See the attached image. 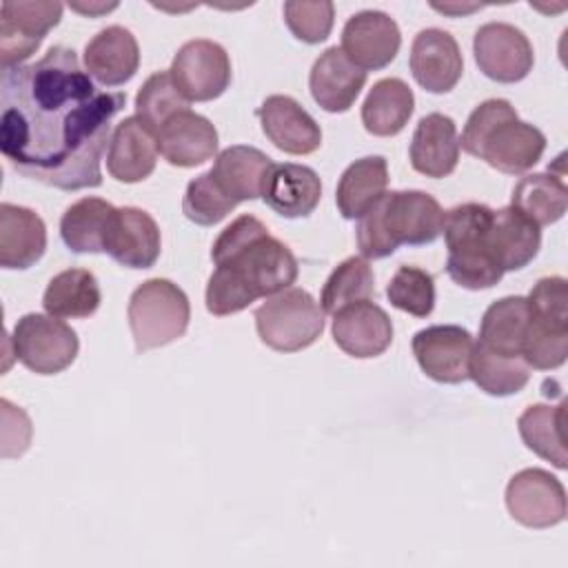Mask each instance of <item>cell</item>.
<instances>
[{
  "label": "cell",
  "instance_id": "obj_19",
  "mask_svg": "<svg viewBox=\"0 0 568 568\" xmlns=\"http://www.w3.org/2000/svg\"><path fill=\"white\" fill-rule=\"evenodd\" d=\"M158 222L138 206H122L115 211L104 253L126 268H151L160 257Z\"/></svg>",
  "mask_w": 568,
  "mask_h": 568
},
{
  "label": "cell",
  "instance_id": "obj_4",
  "mask_svg": "<svg viewBox=\"0 0 568 568\" xmlns=\"http://www.w3.org/2000/svg\"><path fill=\"white\" fill-rule=\"evenodd\" d=\"M444 209L424 191L384 193L357 222L359 253L368 260L388 257L399 244L422 246L442 235Z\"/></svg>",
  "mask_w": 568,
  "mask_h": 568
},
{
  "label": "cell",
  "instance_id": "obj_18",
  "mask_svg": "<svg viewBox=\"0 0 568 568\" xmlns=\"http://www.w3.org/2000/svg\"><path fill=\"white\" fill-rule=\"evenodd\" d=\"M158 133L138 115L115 124L106 146V171L124 184L146 180L158 162Z\"/></svg>",
  "mask_w": 568,
  "mask_h": 568
},
{
  "label": "cell",
  "instance_id": "obj_13",
  "mask_svg": "<svg viewBox=\"0 0 568 568\" xmlns=\"http://www.w3.org/2000/svg\"><path fill=\"white\" fill-rule=\"evenodd\" d=\"M473 335L457 324H435L413 337V355L419 368L439 384H462L468 379Z\"/></svg>",
  "mask_w": 568,
  "mask_h": 568
},
{
  "label": "cell",
  "instance_id": "obj_25",
  "mask_svg": "<svg viewBox=\"0 0 568 568\" xmlns=\"http://www.w3.org/2000/svg\"><path fill=\"white\" fill-rule=\"evenodd\" d=\"M47 248V226L42 217L18 204H0V266L29 268Z\"/></svg>",
  "mask_w": 568,
  "mask_h": 568
},
{
  "label": "cell",
  "instance_id": "obj_23",
  "mask_svg": "<svg viewBox=\"0 0 568 568\" xmlns=\"http://www.w3.org/2000/svg\"><path fill=\"white\" fill-rule=\"evenodd\" d=\"M410 166L426 178H446L459 160V135L453 118L444 113L424 115L410 140Z\"/></svg>",
  "mask_w": 568,
  "mask_h": 568
},
{
  "label": "cell",
  "instance_id": "obj_43",
  "mask_svg": "<svg viewBox=\"0 0 568 568\" xmlns=\"http://www.w3.org/2000/svg\"><path fill=\"white\" fill-rule=\"evenodd\" d=\"M71 9H75V11H80V13H87V16H95V13H104V11H111V9H115L118 4L113 2V4H69Z\"/></svg>",
  "mask_w": 568,
  "mask_h": 568
},
{
  "label": "cell",
  "instance_id": "obj_8",
  "mask_svg": "<svg viewBox=\"0 0 568 568\" xmlns=\"http://www.w3.org/2000/svg\"><path fill=\"white\" fill-rule=\"evenodd\" d=\"M13 355L22 366L38 375H55L69 368L78 357V335L60 317L27 313L11 333Z\"/></svg>",
  "mask_w": 568,
  "mask_h": 568
},
{
  "label": "cell",
  "instance_id": "obj_36",
  "mask_svg": "<svg viewBox=\"0 0 568 568\" xmlns=\"http://www.w3.org/2000/svg\"><path fill=\"white\" fill-rule=\"evenodd\" d=\"M371 297H375L373 268L364 257H346L324 282L320 306L324 313L335 315L339 308Z\"/></svg>",
  "mask_w": 568,
  "mask_h": 568
},
{
  "label": "cell",
  "instance_id": "obj_5",
  "mask_svg": "<svg viewBox=\"0 0 568 568\" xmlns=\"http://www.w3.org/2000/svg\"><path fill=\"white\" fill-rule=\"evenodd\" d=\"M493 209L477 202L457 204L444 213V240L448 248L446 271L464 288L479 291L495 286L504 271L488 248Z\"/></svg>",
  "mask_w": 568,
  "mask_h": 568
},
{
  "label": "cell",
  "instance_id": "obj_2",
  "mask_svg": "<svg viewBox=\"0 0 568 568\" xmlns=\"http://www.w3.org/2000/svg\"><path fill=\"white\" fill-rule=\"evenodd\" d=\"M215 271L206 284V311L226 317L248 308L257 297L291 288L297 280V260L291 248L268 235L253 215L233 220L213 242Z\"/></svg>",
  "mask_w": 568,
  "mask_h": 568
},
{
  "label": "cell",
  "instance_id": "obj_3",
  "mask_svg": "<svg viewBox=\"0 0 568 568\" xmlns=\"http://www.w3.org/2000/svg\"><path fill=\"white\" fill-rule=\"evenodd\" d=\"M459 146L501 173L519 175L541 160L546 135L521 122L508 100L490 98L468 115Z\"/></svg>",
  "mask_w": 568,
  "mask_h": 568
},
{
  "label": "cell",
  "instance_id": "obj_22",
  "mask_svg": "<svg viewBox=\"0 0 568 568\" xmlns=\"http://www.w3.org/2000/svg\"><path fill=\"white\" fill-rule=\"evenodd\" d=\"M158 151L169 164L191 169L217 153V131L211 120L186 109L158 131Z\"/></svg>",
  "mask_w": 568,
  "mask_h": 568
},
{
  "label": "cell",
  "instance_id": "obj_27",
  "mask_svg": "<svg viewBox=\"0 0 568 568\" xmlns=\"http://www.w3.org/2000/svg\"><path fill=\"white\" fill-rule=\"evenodd\" d=\"M541 246V231L513 206L493 211L488 248L501 271H519L535 260Z\"/></svg>",
  "mask_w": 568,
  "mask_h": 568
},
{
  "label": "cell",
  "instance_id": "obj_39",
  "mask_svg": "<svg viewBox=\"0 0 568 568\" xmlns=\"http://www.w3.org/2000/svg\"><path fill=\"white\" fill-rule=\"evenodd\" d=\"M388 302L415 317H426L435 308L433 275L419 266H399L386 286Z\"/></svg>",
  "mask_w": 568,
  "mask_h": 568
},
{
  "label": "cell",
  "instance_id": "obj_17",
  "mask_svg": "<svg viewBox=\"0 0 568 568\" xmlns=\"http://www.w3.org/2000/svg\"><path fill=\"white\" fill-rule=\"evenodd\" d=\"M264 135L284 153L308 155L322 144V129L291 95H268L257 109Z\"/></svg>",
  "mask_w": 568,
  "mask_h": 568
},
{
  "label": "cell",
  "instance_id": "obj_40",
  "mask_svg": "<svg viewBox=\"0 0 568 568\" xmlns=\"http://www.w3.org/2000/svg\"><path fill=\"white\" fill-rule=\"evenodd\" d=\"M568 355V328H552L537 322L532 315L528 320L521 359L537 371H552L566 362Z\"/></svg>",
  "mask_w": 568,
  "mask_h": 568
},
{
  "label": "cell",
  "instance_id": "obj_1",
  "mask_svg": "<svg viewBox=\"0 0 568 568\" xmlns=\"http://www.w3.org/2000/svg\"><path fill=\"white\" fill-rule=\"evenodd\" d=\"M126 93L95 89L69 47H51L38 62L2 69L0 151L24 178L60 191L102 184V153L111 120Z\"/></svg>",
  "mask_w": 568,
  "mask_h": 568
},
{
  "label": "cell",
  "instance_id": "obj_26",
  "mask_svg": "<svg viewBox=\"0 0 568 568\" xmlns=\"http://www.w3.org/2000/svg\"><path fill=\"white\" fill-rule=\"evenodd\" d=\"M271 166L273 160L264 151L248 144H233L217 153L209 173L222 191L240 204L262 197Z\"/></svg>",
  "mask_w": 568,
  "mask_h": 568
},
{
  "label": "cell",
  "instance_id": "obj_24",
  "mask_svg": "<svg viewBox=\"0 0 568 568\" xmlns=\"http://www.w3.org/2000/svg\"><path fill=\"white\" fill-rule=\"evenodd\" d=\"M322 197L320 175L306 164H275L271 166L262 200L282 217H306L315 211Z\"/></svg>",
  "mask_w": 568,
  "mask_h": 568
},
{
  "label": "cell",
  "instance_id": "obj_32",
  "mask_svg": "<svg viewBox=\"0 0 568 568\" xmlns=\"http://www.w3.org/2000/svg\"><path fill=\"white\" fill-rule=\"evenodd\" d=\"M102 302L100 284L87 268H67L51 277L44 288L42 306L53 317L84 320L91 317Z\"/></svg>",
  "mask_w": 568,
  "mask_h": 568
},
{
  "label": "cell",
  "instance_id": "obj_10",
  "mask_svg": "<svg viewBox=\"0 0 568 568\" xmlns=\"http://www.w3.org/2000/svg\"><path fill=\"white\" fill-rule=\"evenodd\" d=\"M60 2H13L0 4V60L2 69L20 67L29 60L44 36L60 22Z\"/></svg>",
  "mask_w": 568,
  "mask_h": 568
},
{
  "label": "cell",
  "instance_id": "obj_14",
  "mask_svg": "<svg viewBox=\"0 0 568 568\" xmlns=\"http://www.w3.org/2000/svg\"><path fill=\"white\" fill-rule=\"evenodd\" d=\"M402 47L397 22L377 9H364L351 16L342 29V51L362 71L388 67Z\"/></svg>",
  "mask_w": 568,
  "mask_h": 568
},
{
  "label": "cell",
  "instance_id": "obj_31",
  "mask_svg": "<svg viewBox=\"0 0 568 568\" xmlns=\"http://www.w3.org/2000/svg\"><path fill=\"white\" fill-rule=\"evenodd\" d=\"M413 109V89L399 78H384L373 84L362 104V124L377 138H390L408 124Z\"/></svg>",
  "mask_w": 568,
  "mask_h": 568
},
{
  "label": "cell",
  "instance_id": "obj_20",
  "mask_svg": "<svg viewBox=\"0 0 568 568\" xmlns=\"http://www.w3.org/2000/svg\"><path fill=\"white\" fill-rule=\"evenodd\" d=\"M140 67V47L135 36L111 24L98 31L84 47V71L102 87H120L129 82Z\"/></svg>",
  "mask_w": 568,
  "mask_h": 568
},
{
  "label": "cell",
  "instance_id": "obj_35",
  "mask_svg": "<svg viewBox=\"0 0 568 568\" xmlns=\"http://www.w3.org/2000/svg\"><path fill=\"white\" fill-rule=\"evenodd\" d=\"M468 377L488 395L506 397L519 393L530 379V366L521 357H501L473 344Z\"/></svg>",
  "mask_w": 568,
  "mask_h": 568
},
{
  "label": "cell",
  "instance_id": "obj_11",
  "mask_svg": "<svg viewBox=\"0 0 568 568\" xmlns=\"http://www.w3.org/2000/svg\"><path fill=\"white\" fill-rule=\"evenodd\" d=\"M473 53L479 71L501 84L524 80L535 62L530 40L508 22L481 24L473 38Z\"/></svg>",
  "mask_w": 568,
  "mask_h": 568
},
{
  "label": "cell",
  "instance_id": "obj_21",
  "mask_svg": "<svg viewBox=\"0 0 568 568\" xmlns=\"http://www.w3.org/2000/svg\"><path fill=\"white\" fill-rule=\"evenodd\" d=\"M366 84V71L355 67L339 47H328L311 67L308 89L313 100L328 113L353 106Z\"/></svg>",
  "mask_w": 568,
  "mask_h": 568
},
{
  "label": "cell",
  "instance_id": "obj_28",
  "mask_svg": "<svg viewBox=\"0 0 568 568\" xmlns=\"http://www.w3.org/2000/svg\"><path fill=\"white\" fill-rule=\"evenodd\" d=\"M530 320L528 300L521 295H508L493 302L479 326V339L486 351L501 357H521V346Z\"/></svg>",
  "mask_w": 568,
  "mask_h": 568
},
{
  "label": "cell",
  "instance_id": "obj_6",
  "mask_svg": "<svg viewBox=\"0 0 568 568\" xmlns=\"http://www.w3.org/2000/svg\"><path fill=\"white\" fill-rule=\"evenodd\" d=\"M129 328L138 353L166 346L186 333L191 304L186 293L164 277L142 282L129 297Z\"/></svg>",
  "mask_w": 568,
  "mask_h": 568
},
{
  "label": "cell",
  "instance_id": "obj_15",
  "mask_svg": "<svg viewBox=\"0 0 568 568\" xmlns=\"http://www.w3.org/2000/svg\"><path fill=\"white\" fill-rule=\"evenodd\" d=\"M331 331L335 344L357 359L377 357L393 342V322L388 313L371 300L339 308L333 315Z\"/></svg>",
  "mask_w": 568,
  "mask_h": 568
},
{
  "label": "cell",
  "instance_id": "obj_34",
  "mask_svg": "<svg viewBox=\"0 0 568 568\" xmlns=\"http://www.w3.org/2000/svg\"><path fill=\"white\" fill-rule=\"evenodd\" d=\"M510 206L535 222L539 229L564 217L568 206V189L564 178L548 173H532L521 178L510 197Z\"/></svg>",
  "mask_w": 568,
  "mask_h": 568
},
{
  "label": "cell",
  "instance_id": "obj_7",
  "mask_svg": "<svg viewBox=\"0 0 568 568\" xmlns=\"http://www.w3.org/2000/svg\"><path fill=\"white\" fill-rule=\"evenodd\" d=\"M324 308L304 288H286L271 295L255 311L260 339L280 353L308 348L324 333Z\"/></svg>",
  "mask_w": 568,
  "mask_h": 568
},
{
  "label": "cell",
  "instance_id": "obj_30",
  "mask_svg": "<svg viewBox=\"0 0 568 568\" xmlns=\"http://www.w3.org/2000/svg\"><path fill=\"white\" fill-rule=\"evenodd\" d=\"M388 186V164L382 155H366L346 166L337 182L335 202L346 220H359Z\"/></svg>",
  "mask_w": 568,
  "mask_h": 568
},
{
  "label": "cell",
  "instance_id": "obj_42",
  "mask_svg": "<svg viewBox=\"0 0 568 568\" xmlns=\"http://www.w3.org/2000/svg\"><path fill=\"white\" fill-rule=\"evenodd\" d=\"M526 300L537 322L552 328H568V284L561 275L541 277Z\"/></svg>",
  "mask_w": 568,
  "mask_h": 568
},
{
  "label": "cell",
  "instance_id": "obj_12",
  "mask_svg": "<svg viewBox=\"0 0 568 568\" xmlns=\"http://www.w3.org/2000/svg\"><path fill=\"white\" fill-rule=\"evenodd\" d=\"M506 508L526 528H550L566 519V488L544 468H524L506 486Z\"/></svg>",
  "mask_w": 568,
  "mask_h": 568
},
{
  "label": "cell",
  "instance_id": "obj_9",
  "mask_svg": "<svg viewBox=\"0 0 568 568\" xmlns=\"http://www.w3.org/2000/svg\"><path fill=\"white\" fill-rule=\"evenodd\" d=\"M169 73L189 102H209L229 89L231 60L222 44L197 38L178 49Z\"/></svg>",
  "mask_w": 568,
  "mask_h": 568
},
{
  "label": "cell",
  "instance_id": "obj_38",
  "mask_svg": "<svg viewBox=\"0 0 568 568\" xmlns=\"http://www.w3.org/2000/svg\"><path fill=\"white\" fill-rule=\"evenodd\" d=\"M235 206L237 202L222 191V186L213 180L209 171L193 178L186 184L182 197V213L186 215V220L200 226H213L222 222Z\"/></svg>",
  "mask_w": 568,
  "mask_h": 568
},
{
  "label": "cell",
  "instance_id": "obj_16",
  "mask_svg": "<svg viewBox=\"0 0 568 568\" xmlns=\"http://www.w3.org/2000/svg\"><path fill=\"white\" fill-rule=\"evenodd\" d=\"M410 73L430 93H448L462 78L464 58L457 40L444 29H422L410 47Z\"/></svg>",
  "mask_w": 568,
  "mask_h": 568
},
{
  "label": "cell",
  "instance_id": "obj_29",
  "mask_svg": "<svg viewBox=\"0 0 568 568\" xmlns=\"http://www.w3.org/2000/svg\"><path fill=\"white\" fill-rule=\"evenodd\" d=\"M115 206L102 197H82L60 217V237L73 253H104Z\"/></svg>",
  "mask_w": 568,
  "mask_h": 568
},
{
  "label": "cell",
  "instance_id": "obj_37",
  "mask_svg": "<svg viewBox=\"0 0 568 568\" xmlns=\"http://www.w3.org/2000/svg\"><path fill=\"white\" fill-rule=\"evenodd\" d=\"M189 109V100L178 91L169 71L146 78L135 95V115L155 133L180 111Z\"/></svg>",
  "mask_w": 568,
  "mask_h": 568
},
{
  "label": "cell",
  "instance_id": "obj_41",
  "mask_svg": "<svg viewBox=\"0 0 568 568\" xmlns=\"http://www.w3.org/2000/svg\"><path fill=\"white\" fill-rule=\"evenodd\" d=\"M335 20V7L333 2H284V22L291 29V33L306 42V44H320L331 36Z\"/></svg>",
  "mask_w": 568,
  "mask_h": 568
},
{
  "label": "cell",
  "instance_id": "obj_33",
  "mask_svg": "<svg viewBox=\"0 0 568 568\" xmlns=\"http://www.w3.org/2000/svg\"><path fill=\"white\" fill-rule=\"evenodd\" d=\"M519 435L524 444L539 455L541 459L550 462L555 468L564 470L568 466L566 453V406H548V404H532L528 406L517 419Z\"/></svg>",
  "mask_w": 568,
  "mask_h": 568
}]
</instances>
